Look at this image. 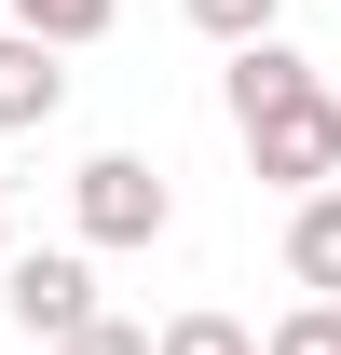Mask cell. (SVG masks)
<instances>
[{
    "instance_id": "1",
    "label": "cell",
    "mask_w": 341,
    "mask_h": 355,
    "mask_svg": "<svg viewBox=\"0 0 341 355\" xmlns=\"http://www.w3.org/2000/svg\"><path fill=\"white\" fill-rule=\"evenodd\" d=\"M232 123H246V164L273 191H328L341 178V83H314V55H287L273 28L232 42Z\"/></svg>"
},
{
    "instance_id": "2",
    "label": "cell",
    "mask_w": 341,
    "mask_h": 355,
    "mask_svg": "<svg viewBox=\"0 0 341 355\" xmlns=\"http://www.w3.org/2000/svg\"><path fill=\"white\" fill-rule=\"evenodd\" d=\"M69 219H82V246H164L177 191H164V164H137V150H96V164L69 178Z\"/></svg>"
},
{
    "instance_id": "3",
    "label": "cell",
    "mask_w": 341,
    "mask_h": 355,
    "mask_svg": "<svg viewBox=\"0 0 341 355\" xmlns=\"http://www.w3.org/2000/svg\"><path fill=\"white\" fill-rule=\"evenodd\" d=\"M0 314H14L28 342L96 328V260H69V246H42V260H0Z\"/></svg>"
},
{
    "instance_id": "4",
    "label": "cell",
    "mask_w": 341,
    "mask_h": 355,
    "mask_svg": "<svg viewBox=\"0 0 341 355\" xmlns=\"http://www.w3.org/2000/svg\"><path fill=\"white\" fill-rule=\"evenodd\" d=\"M69 42H42V28H0V137H28L69 110V69H55Z\"/></svg>"
},
{
    "instance_id": "5",
    "label": "cell",
    "mask_w": 341,
    "mask_h": 355,
    "mask_svg": "<svg viewBox=\"0 0 341 355\" xmlns=\"http://www.w3.org/2000/svg\"><path fill=\"white\" fill-rule=\"evenodd\" d=\"M287 273L314 287V301H341V178H328V191H300V219H287Z\"/></svg>"
},
{
    "instance_id": "6",
    "label": "cell",
    "mask_w": 341,
    "mask_h": 355,
    "mask_svg": "<svg viewBox=\"0 0 341 355\" xmlns=\"http://www.w3.org/2000/svg\"><path fill=\"white\" fill-rule=\"evenodd\" d=\"M110 14H123V0H14V28H42V42H69V55H82Z\"/></svg>"
},
{
    "instance_id": "7",
    "label": "cell",
    "mask_w": 341,
    "mask_h": 355,
    "mask_svg": "<svg viewBox=\"0 0 341 355\" xmlns=\"http://www.w3.org/2000/svg\"><path fill=\"white\" fill-rule=\"evenodd\" d=\"M259 355H341V301H300V314H273V328H259Z\"/></svg>"
},
{
    "instance_id": "8",
    "label": "cell",
    "mask_w": 341,
    "mask_h": 355,
    "mask_svg": "<svg viewBox=\"0 0 341 355\" xmlns=\"http://www.w3.org/2000/svg\"><path fill=\"white\" fill-rule=\"evenodd\" d=\"M177 14H191V28H205V42H259V28H273V14H287V0H177Z\"/></svg>"
},
{
    "instance_id": "9",
    "label": "cell",
    "mask_w": 341,
    "mask_h": 355,
    "mask_svg": "<svg viewBox=\"0 0 341 355\" xmlns=\"http://www.w3.org/2000/svg\"><path fill=\"white\" fill-rule=\"evenodd\" d=\"M164 355H259V328H232V314H177Z\"/></svg>"
},
{
    "instance_id": "10",
    "label": "cell",
    "mask_w": 341,
    "mask_h": 355,
    "mask_svg": "<svg viewBox=\"0 0 341 355\" xmlns=\"http://www.w3.org/2000/svg\"><path fill=\"white\" fill-rule=\"evenodd\" d=\"M55 355H164V342H150V328H123V314H96V328H69Z\"/></svg>"
},
{
    "instance_id": "11",
    "label": "cell",
    "mask_w": 341,
    "mask_h": 355,
    "mask_svg": "<svg viewBox=\"0 0 341 355\" xmlns=\"http://www.w3.org/2000/svg\"><path fill=\"white\" fill-rule=\"evenodd\" d=\"M0 260H14V232H0Z\"/></svg>"
}]
</instances>
